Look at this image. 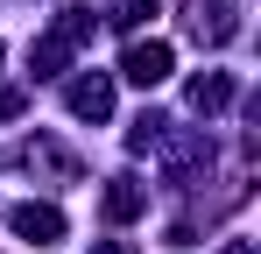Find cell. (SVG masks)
Returning <instances> with one entry per match:
<instances>
[{
  "label": "cell",
  "instance_id": "cell-1",
  "mask_svg": "<svg viewBox=\"0 0 261 254\" xmlns=\"http://www.w3.org/2000/svg\"><path fill=\"white\" fill-rule=\"evenodd\" d=\"M176 71V49L163 36H148V42H127V57H120V78L127 85H141V92H155V85Z\"/></svg>",
  "mask_w": 261,
  "mask_h": 254
},
{
  "label": "cell",
  "instance_id": "cell-2",
  "mask_svg": "<svg viewBox=\"0 0 261 254\" xmlns=\"http://www.w3.org/2000/svg\"><path fill=\"white\" fill-rule=\"evenodd\" d=\"M184 29L205 42V49H219V42H233V0H184Z\"/></svg>",
  "mask_w": 261,
  "mask_h": 254
},
{
  "label": "cell",
  "instance_id": "cell-3",
  "mask_svg": "<svg viewBox=\"0 0 261 254\" xmlns=\"http://www.w3.org/2000/svg\"><path fill=\"white\" fill-rule=\"evenodd\" d=\"M64 106H71V120H113V78H106V71H85V78H71Z\"/></svg>",
  "mask_w": 261,
  "mask_h": 254
},
{
  "label": "cell",
  "instance_id": "cell-4",
  "mask_svg": "<svg viewBox=\"0 0 261 254\" xmlns=\"http://www.w3.org/2000/svg\"><path fill=\"white\" fill-rule=\"evenodd\" d=\"M7 226H14L21 240H36V247H57V240H64V212H57V205H36V198L7 212Z\"/></svg>",
  "mask_w": 261,
  "mask_h": 254
},
{
  "label": "cell",
  "instance_id": "cell-5",
  "mask_svg": "<svg viewBox=\"0 0 261 254\" xmlns=\"http://www.w3.org/2000/svg\"><path fill=\"white\" fill-rule=\"evenodd\" d=\"M99 212H106L113 226L141 219V212H148V184H134V176H113V184H106V198H99Z\"/></svg>",
  "mask_w": 261,
  "mask_h": 254
},
{
  "label": "cell",
  "instance_id": "cell-6",
  "mask_svg": "<svg viewBox=\"0 0 261 254\" xmlns=\"http://www.w3.org/2000/svg\"><path fill=\"white\" fill-rule=\"evenodd\" d=\"M184 99H191V113H205V120H212V113H226V106H233V78H226V71H198Z\"/></svg>",
  "mask_w": 261,
  "mask_h": 254
},
{
  "label": "cell",
  "instance_id": "cell-7",
  "mask_svg": "<svg viewBox=\"0 0 261 254\" xmlns=\"http://www.w3.org/2000/svg\"><path fill=\"white\" fill-rule=\"evenodd\" d=\"M64 64H71V42L57 36V29H49V36H36V42H29V71H36V78H57Z\"/></svg>",
  "mask_w": 261,
  "mask_h": 254
},
{
  "label": "cell",
  "instance_id": "cell-8",
  "mask_svg": "<svg viewBox=\"0 0 261 254\" xmlns=\"http://www.w3.org/2000/svg\"><path fill=\"white\" fill-rule=\"evenodd\" d=\"M106 21H113V29H141V21H155V0H106Z\"/></svg>",
  "mask_w": 261,
  "mask_h": 254
},
{
  "label": "cell",
  "instance_id": "cell-9",
  "mask_svg": "<svg viewBox=\"0 0 261 254\" xmlns=\"http://www.w3.org/2000/svg\"><path fill=\"white\" fill-rule=\"evenodd\" d=\"M21 106H29V92H21V85H0V120H14Z\"/></svg>",
  "mask_w": 261,
  "mask_h": 254
},
{
  "label": "cell",
  "instance_id": "cell-10",
  "mask_svg": "<svg viewBox=\"0 0 261 254\" xmlns=\"http://www.w3.org/2000/svg\"><path fill=\"white\" fill-rule=\"evenodd\" d=\"M92 254H141V247H127V240H99Z\"/></svg>",
  "mask_w": 261,
  "mask_h": 254
},
{
  "label": "cell",
  "instance_id": "cell-11",
  "mask_svg": "<svg viewBox=\"0 0 261 254\" xmlns=\"http://www.w3.org/2000/svg\"><path fill=\"white\" fill-rule=\"evenodd\" d=\"M219 254H254V247H247V240H226V247H219Z\"/></svg>",
  "mask_w": 261,
  "mask_h": 254
}]
</instances>
